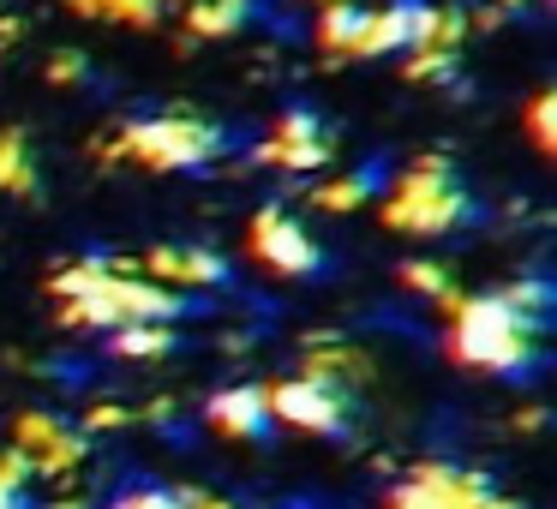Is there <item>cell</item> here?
Here are the masks:
<instances>
[{"instance_id": "obj_1", "label": "cell", "mask_w": 557, "mask_h": 509, "mask_svg": "<svg viewBox=\"0 0 557 509\" xmlns=\"http://www.w3.org/2000/svg\"><path fill=\"white\" fill-rule=\"evenodd\" d=\"M437 306L449 312V360L456 365H480L497 377H521L540 365V330L545 318H528L516 306H504L497 294H456L444 288Z\"/></svg>"}, {"instance_id": "obj_2", "label": "cell", "mask_w": 557, "mask_h": 509, "mask_svg": "<svg viewBox=\"0 0 557 509\" xmlns=\"http://www.w3.org/2000/svg\"><path fill=\"white\" fill-rule=\"evenodd\" d=\"M473 216L468 186L456 181L444 157H420L408 174L396 181V193L384 198V222L396 234H420V240H437V234H456L461 222Z\"/></svg>"}, {"instance_id": "obj_3", "label": "cell", "mask_w": 557, "mask_h": 509, "mask_svg": "<svg viewBox=\"0 0 557 509\" xmlns=\"http://www.w3.org/2000/svg\"><path fill=\"white\" fill-rule=\"evenodd\" d=\"M121 157H133L138 169H157V174H186V169H205L228 150L222 126L198 121V114H150V121H126L121 138H114Z\"/></svg>"}, {"instance_id": "obj_4", "label": "cell", "mask_w": 557, "mask_h": 509, "mask_svg": "<svg viewBox=\"0 0 557 509\" xmlns=\"http://www.w3.org/2000/svg\"><path fill=\"white\" fill-rule=\"evenodd\" d=\"M13 449L30 461V473H37V480H54V473H66V468H78V461H85L90 437H85V425H66L61 413H18Z\"/></svg>"}, {"instance_id": "obj_5", "label": "cell", "mask_w": 557, "mask_h": 509, "mask_svg": "<svg viewBox=\"0 0 557 509\" xmlns=\"http://www.w3.org/2000/svg\"><path fill=\"white\" fill-rule=\"evenodd\" d=\"M252 258L270 270H282V276H312V270H324V246L276 204L252 216Z\"/></svg>"}, {"instance_id": "obj_6", "label": "cell", "mask_w": 557, "mask_h": 509, "mask_svg": "<svg viewBox=\"0 0 557 509\" xmlns=\"http://www.w3.org/2000/svg\"><path fill=\"white\" fill-rule=\"evenodd\" d=\"M264 401H270V413H276V420L300 425V432H318V437H336L342 420H348V396H342V389H324L318 377H306V372L270 384Z\"/></svg>"}, {"instance_id": "obj_7", "label": "cell", "mask_w": 557, "mask_h": 509, "mask_svg": "<svg viewBox=\"0 0 557 509\" xmlns=\"http://www.w3.org/2000/svg\"><path fill=\"white\" fill-rule=\"evenodd\" d=\"M330 126L318 121L312 109H288L276 126H270V138L258 145V162H270V169H294V174H306V169H324L330 162Z\"/></svg>"}, {"instance_id": "obj_8", "label": "cell", "mask_w": 557, "mask_h": 509, "mask_svg": "<svg viewBox=\"0 0 557 509\" xmlns=\"http://www.w3.org/2000/svg\"><path fill=\"white\" fill-rule=\"evenodd\" d=\"M425 37H432V0H389V7L366 13L354 61H377V54H396V49H425Z\"/></svg>"}, {"instance_id": "obj_9", "label": "cell", "mask_w": 557, "mask_h": 509, "mask_svg": "<svg viewBox=\"0 0 557 509\" xmlns=\"http://www.w3.org/2000/svg\"><path fill=\"white\" fill-rule=\"evenodd\" d=\"M145 264H150V276L169 282V288H222V282H228V258L205 252V246H157Z\"/></svg>"}, {"instance_id": "obj_10", "label": "cell", "mask_w": 557, "mask_h": 509, "mask_svg": "<svg viewBox=\"0 0 557 509\" xmlns=\"http://www.w3.org/2000/svg\"><path fill=\"white\" fill-rule=\"evenodd\" d=\"M210 425L222 437H264L270 432V401H264V384H234L210 401Z\"/></svg>"}, {"instance_id": "obj_11", "label": "cell", "mask_w": 557, "mask_h": 509, "mask_svg": "<svg viewBox=\"0 0 557 509\" xmlns=\"http://www.w3.org/2000/svg\"><path fill=\"white\" fill-rule=\"evenodd\" d=\"M306 377H318V384L324 389H342V396H348L354 384H366V377H372V365H366V353L360 348H348V342H318L312 353H306Z\"/></svg>"}, {"instance_id": "obj_12", "label": "cell", "mask_w": 557, "mask_h": 509, "mask_svg": "<svg viewBox=\"0 0 557 509\" xmlns=\"http://www.w3.org/2000/svg\"><path fill=\"white\" fill-rule=\"evenodd\" d=\"M360 25H366L360 0H324V13H318V49H330L336 61H354V49H360Z\"/></svg>"}, {"instance_id": "obj_13", "label": "cell", "mask_w": 557, "mask_h": 509, "mask_svg": "<svg viewBox=\"0 0 557 509\" xmlns=\"http://www.w3.org/2000/svg\"><path fill=\"white\" fill-rule=\"evenodd\" d=\"M109 348L121 360H162L174 348V330H169V318H126V324H114Z\"/></svg>"}, {"instance_id": "obj_14", "label": "cell", "mask_w": 557, "mask_h": 509, "mask_svg": "<svg viewBox=\"0 0 557 509\" xmlns=\"http://www.w3.org/2000/svg\"><path fill=\"white\" fill-rule=\"evenodd\" d=\"M0 193L30 198L37 193V162H30V138L18 126H0Z\"/></svg>"}, {"instance_id": "obj_15", "label": "cell", "mask_w": 557, "mask_h": 509, "mask_svg": "<svg viewBox=\"0 0 557 509\" xmlns=\"http://www.w3.org/2000/svg\"><path fill=\"white\" fill-rule=\"evenodd\" d=\"M252 13H258V0H193L186 25H193V37H234Z\"/></svg>"}, {"instance_id": "obj_16", "label": "cell", "mask_w": 557, "mask_h": 509, "mask_svg": "<svg viewBox=\"0 0 557 509\" xmlns=\"http://www.w3.org/2000/svg\"><path fill=\"white\" fill-rule=\"evenodd\" d=\"M456 61H461V49H408L401 78H413V85H449V78H456Z\"/></svg>"}, {"instance_id": "obj_17", "label": "cell", "mask_w": 557, "mask_h": 509, "mask_svg": "<svg viewBox=\"0 0 557 509\" xmlns=\"http://www.w3.org/2000/svg\"><path fill=\"white\" fill-rule=\"evenodd\" d=\"M372 186H377V174H342V181H330V186H318V210H336V216H342V210H360L366 204V198H372Z\"/></svg>"}, {"instance_id": "obj_18", "label": "cell", "mask_w": 557, "mask_h": 509, "mask_svg": "<svg viewBox=\"0 0 557 509\" xmlns=\"http://www.w3.org/2000/svg\"><path fill=\"white\" fill-rule=\"evenodd\" d=\"M528 133L540 145V157H557V90H540L528 102Z\"/></svg>"}, {"instance_id": "obj_19", "label": "cell", "mask_w": 557, "mask_h": 509, "mask_svg": "<svg viewBox=\"0 0 557 509\" xmlns=\"http://www.w3.org/2000/svg\"><path fill=\"white\" fill-rule=\"evenodd\" d=\"M37 480L18 449H0V509H25V485Z\"/></svg>"}, {"instance_id": "obj_20", "label": "cell", "mask_w": 557, "mask_h": 509, "mask_svg": "<svg viewBox=\"0 0 557 509\" xmlns=\"http://www.w3.org/2000/svg\"><path fill=\"white\" fill-rule=\"evenodd\" d=\"M497 300L516 306V312H528V318H545V306H552V282L521 276V282H509V288H497Z\"/></svg>"}, {"instance_id": "obj_21", "label": "cell", "mask_w": 557, "mask_h": 509, "mask_svg": "<svg viewBox=\"0 0 557 509\" xmlns=\"http://www.w3.org/2000/svg\"><path fill=\"white\" fill-rule=\"evenodd\" d=\"M401 288H413V294H444L449 288V270L444 264H432V258H408V264H401Z\"/></svg>"}, {"instance_id": "obj_22", "label": "cell", "mask_w": 557, "mask_h": 509, "mask_svg": "<svg viewBox=\"0 0 557 509\" xmlns=\"http://www.w3.org/2000/svg\"><path fill=\"white\" fill-rule=\"evenodd\" d=\"M85 73H90V66H85V54H78V49L49 54V78H54V85H85Z\"/></svg>"}, {"instance_id": "obj_23", "label": "cell", "mask_w": 557, "mask_h": 509, "mask_svg": "<svg viewBox=\"0 0 557 509\" xmlns=\"http://www.w3.org/2000/svg\"><path fill=\"white\" fill-rule=\"evenodd\" d=\"M109 509H181V504H174V492H126Z\"/></svg>"}, {"instance_id": "obj_24", "label": "cell", "mask_w": 557, "mask_h": 509, "mask_svg": "<svg viewBox=\"0 0 557 509\" xmlns=\"http://www.w3.org/2000/svg\"><path fill=\"white\" fill-rule=\"evenodd\" d=\"M174 504H181V509H234V504H222V497L198 492V485H181V492H174Z\"/></svg>"}, {"instance_id": "obj_25", "label": "cell", "mask_w": 557, "mask_h": 509, "mask_svg": "<svg viewBox=\"0 0 557 509\" xmlns=\"http://www.w3.org/2000/svg\"><path fill=\"white\" fill-rule=\"evenodd\" d=\"M126 420H133L126 408H90V413H85V432H102V425H126Z\"/></svg>"}, {"instance_id": "obj_26", "label": "cell", "mask_w": 557, "mask_h": 509, "mask_svg": "<svg viewBox=\"0 0 557 509\" xmlns=\"http://www.w3.org/2000/svg\"><path fill=\"white\" fill-rule=\"evenodd\" d=\"M73 13H85V18H102V0H66Z\"/></svg>"}, {"instance_id": "obj_27", "label": "cell", "mask_w": 557, "mask_h": 509, "mask_svg": "<svg viewBox=\"0 0 557 509\" xmlns=\"http://www.w3.org/2000/svg\"><path fill=\"white\" fill-rule=\"evenodd\" d=\"M497 7H504V13H509V7H521V0H497Z\"/></svg>"}]
</instances>
